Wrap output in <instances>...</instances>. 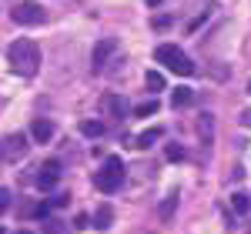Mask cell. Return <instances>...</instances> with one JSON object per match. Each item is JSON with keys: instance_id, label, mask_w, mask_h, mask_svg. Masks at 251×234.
Returning a JSON list of instances; mask_svg holds the SVG:
<instances>
[{"instance_id": "cell-1", "label": "cell", "mask_w": 251, "mask_h": 234, "mask_svg": "<svg viewBox=\"0 0 251 234\" xmlns=\"http://www.w3.org/2000/svg\"><path fill=\"white\" fill-rule=\"evenodd\" d=\"M7 60H10V70L20 77H34L40 67V47L30 37H20L7 47Z\"/></svg>"}, {"instance_id": "cell-2", "label": "cell", "mask_w": 251, "mask_h": 234, "mask_svg": "<svg viewBox=\"0 0 251 234\" xmlns=\"http://www.w3.org/2000/svg\"><path fill=\"white\" fill-rule=\"evenodd\" d=\"M154 60H157V64H164V67H168V70H174V74H181V77H191L194 70H198L191 60H188V54H184L177 44H157Z\"/></svg>"}, {"instance_id": "cell-3", "label": "cell", "mask_w": 251, "mask_h": 234, "mask_svg": "<svg viewBox=\"0 0 251 234\" xmlns=\"http://www.w3.org/2000/svg\"><path fill=\"white\" fill-rule=\"evenodd\" d=\"M94 184H97V191H104V194L121 191V187H124V161L117 154H111L104 161V167L94 174Z\"/></svg>"}, {"instance_id": "cell-4", "label": "cell", "mask_w": 251, "mask_h": 234, "mask_svg": "<svg viewBox=\"0 0 251 234\" xmlns=\"http://www.w3.org/2000/svg\"><path fill=\"white\" fill-rule=\"evenodd\" d=\"M30 151V137L27 134H7L0 137V164H17Z\"/></svg>"}, {"instance_id": "cell-5", "label": "cell", "mask_w": 251, "mask_h": 234, "mask_svg": "<svg viewBox=\"0 0 251 234\" xmlns=\"http://www.w3.org/2000/svg\"><path fill=\"white\" fill-rule=\"evenodd\" d=\"M10 17H14V23H20V27H37V23H44V7L34 3V0H24V3H17V7L10 10Z\"/></svg>"}, {"instance_id": "cell-6", "label": "cell", "mask_w": 251, "mask_h": 234, "mask_svg": "<svg viewBox=\"0 0 251 234\" xmlns=\"http://www.w3.org/2000/svg\"><path fill=\"white\" fill-rule=\"evenodd\" d=\"M60 177H64V164H60V161H44V164L37 167L34 184H37L40 191H50V187H57Z\"/></svg>"}, {"instance_id": "cell-7", "label": "cell", "mask_w": 251, "mask_h": 234, "mask_svg": "<svg viewBox=\"0 0 251 234\" xmlns=\"http://www.w3.org/2000/svg\"><path fill=\"white\" fill-rule=\"evenodd\" d=\"M117 54V40L114 37H104L100 44L94 47V54H91V60H94V70H104L107 67V60Z\"/></svg>"}, {"instance_id": "cell-8", "label": "cell", "mask_w": 251, "mask_h": 234, "mask_svg": "<svg viewBox=\"0 0 251 234\" xmlns=\"http://www.w3.org/2000/svg\"><path fill=\"white\" fill-rule=\"evenodd\" d=\"M100 111L107 117H114V120H124L127 117V100L121 97V94H104L100 97Z\"/></svg>"}, {"instance_id": "cell-9", "label": "cell", "mask_w": 251, "mask_h": 234, "mask_svg": "<svg viewBox=\"0 0 251 234\" xmlns=\"http://www.w3.org/2000/svg\"><path fill=\"white\" fill-rule=\"evenodd\" d=\"M30 137H34L37 144H47V140L54 137V124H50V120H44V117H37V120L30 124Z\"/></svg>"}, {"instance_id": "cell-10", "label": "cell", "mask_w": 251, "mask_h": 234, "mask_svg": "<svg viewBox=\"0 0 251 234\" xmlns=\"http://www.w3.org/2000/svg\"><path fill=\"white\" fill-rule=\"evenodd\" d=\"M111 224H114V208H111V204H97L94 224H91V228H97V231H107Z\"/></svg>"}, {"instance_id": "cell-11", "label": "cell", "mask_w": 251, "mask_h": 234, "mask_svg": "<svg viewBox=\"0 0 251 234\" xmlns=\"http://www.w3.org/2000/svg\"><path fill=\"white\" fill-rule=\"evenodd\" d=\"M20 217H50V204H34V201H27V204H20Z\"/></svg>"}, {"instance_id": "cell-12", "label": "cell", "mask_w": 251, "mask_h": 234, "mask_svg": "<svg viewBox=\"0 0 251 234\" xmlns=\"http://www.w3.org/2000/svg\"><path fill=\"white\" fill-rule=\"evenodd\" d=\"M174 211H177V194H168L164 201H161V204H157V217H161L164 224H168V221L174 217Z\"/></svg>"}, {"instance_id": "cell-13", "label": "cell", "mask_w": 251, "mask_h": 234, "mask_svg": "<svg viewBox=\"0 0 251 234\" xmlns=\"http://www.w3.org/2000/svg\"><path fill=\"white\" fill-rule=\"evenodd\" d=\"M191 100H194V91H191V87H177V91L171 94V107H174V111H177V107H188Z\"/></svg>"}, {"instance_id": "cell-14", "label": "cell", "mask_w": 251, "mask_h": 234, "mask_svg": "<svg viewBox=\"0 0 251 234\" xmlns=\"http://www.w3.org/2000/svg\"><path fill=\"white\" fill-rule=\"evenodd\" d=\"M161 134H164V131H161V127H151V131H144V134H137L134 147H141V151H144V147H151V144H154V140H161Z\"/></svg>"}, {"instance_id": "cell-15", "label": "cell", "mask_w": 251, "mask_h": 234, "mask_svg": "<svg viewBox=\"0 0 251 234\" xmlns=\"http://www.w3.org/2000/svg\"><path fill=\"white\" fill-rule=\"evenodd\" d=\"M231 208H234V214H248L251 211V197L245 194V191H234L231 194Z\"/></svg>"}, {"instance_id": "cell-16", "label": "cell", "mask_w": 251, "mask_h": 234, "mask_svg": "<svg viewBox=\"0 0 251 234\" xmlns=\"http://www.w3.org/2000/svg\"><path fill=\"white\" fill-rule=\"evenodd\" d=\"M44 234H71V224H64L60 217H44Z\"/></svg>"}, {"instance_id": "cell-17", "label": "cell", "mask_w": 251, "mask_h": 234, "mask_svg": "<svg viewBox=\"0 0 251 234\" xmlns=\"http://www.w3.org/2000/svg\"><path fill=\"white\" fill-rule=\"evenodd\" d=\"M161 111V104H157V97H151V100H141L134 107V117H151V114H157Z\"/></svg>"}, {"instance_id": "cell-18", "label": "cell", "mask_w": 251, "mask_h": 234, "mask_svg": "<svg viewBox=\"0 0 251 234\" xmlns=\"http://www.w3.org/2000/svg\"><path fill=\"white\" fill-rule=\"evenodd\" d=\"M80 134L84 137H104V124L100 120H80Z\"/></svg>"}, {"instance_id": "cell-19", "label": "cell", "mask_w": 251, "mask_h": 234, "mask_svg": "<svg viewBox=\"0 0 251 234\" xmlns=\"http://www.w3.org/2000/svg\"><path fill=\"white\" fill-rule=\"evenodd\" d=\"M198 131H201V137H204V144H211V137H214V120H211V114H201Z\"/></svg>"}, {"instance_id": "cell-20", "label": "cell", "mask_w": 251, "mask_h": 234, "mask_svg": "<svg viewBox=\"0 0 251 234\" xmlns=\"http://www.w3.org/2000/svg\"><path fill=\"white\" fill-rule=\"evenodd\" d=\"M144 84H148V91H164V74L161 70H148L144 74Z\"/></svg>"}, {"instance_id": "cell-21", "label": "cell", "mask_w": 251, "mask_h": 234, "mask_svg": "<svg viewBox=\"0 0 251 234\" xmlns=\"http://www.w3.org/2000/svg\"><path fill=\"white\" fill-rule=\"evenodd\" d=\"M164 157H168V161H184V147H181V144H168V147H164Z\"/></svg>"}, {"instance_id": "cell-22", "label": "cell", "mask_w": 251, "mask_h": 234, "mask_svg": "<svg viewBox=\"0 0 251 234\" xmlns=\"http://www.w3.org/2000/svg\"><path fill=\"white\" fill-rule=\"evenodd\" d=\"M204 23H208V10H204V14H198V17L188 23V34H194V30H198V27H204Z\"/></svg>"}, {"instance_id": "cell-23", "label": "cell", "mask_w": 251, "mask_h": 234, "mask_svg": "<svg viewBox=\"0 0 251 234\" xmlns=\"http://www.w3.org/2000/svg\"><path fill=\"white\" fill-rule=\"evenodd\" d=\"M67 201H71V194H54L50 197V208H67Z\"/></svg>"}, {"instance_id": "cell-24", "label": "cell", "mask_w": 251, "mask_h": 234, "mask_svg": "<svg viewBox=\"0 0 251 234\" xmlns=\"http://www.w3.org/2000/svg\"><path fill=\"white\" fill-rule=\"evenodd\" d=\"M7 208H10V191H7V187H0V214H3Z\"/></svg>"}, {"instance_id": "cell-25", "label": "cell", "mask_w": 251, "mask_h": 234, "mask_svg": "<svg viewBox=\"0 0 251 234\" xmlns=\"http://www.w3.org/2000/svg\"><path fill=\"white\" fill-rule=\"evenodd\" d=\"M74 228H77V231L91 228V217H87V214H77V217H74Z\"/></svg>"}, {"instance_id": "cell-26", "label": "cell", "mask_w": 251, "mask_h": 234, "mask_svg": "<svg viewBox=\"0 0 251 234\" xmlns=\"http://www.w3.org/2000/svg\"><path fill=\"white\" fill-rule=\"evenodd\" d=\"M164 27H171V17H168V14L154 17V30H164Z\"/></svg>"}, {"instance_id": "cell-27", "label": "cell", "mask_w": 251, "mask_h": 234, "mask_svg": "<svg viewBox=\"0 0 251 234\" xmlns=\"http://www.w3.org/2000/svg\"><path fill=\"white\" fill-rule=\"evenodd\" d=\"M144 3H148V7H157V3H161V0H144Z\"/></svg>"}, {"instance_id": "cell-28", "label": "cell", "mask_w": 251, "mask_h": 234, "mask_svg": "<svg viewBox=\"0 0 251 234\" xmlns=\"http://www.w3.org/2000/svg\"><path fill=\"white\" fill-rule=\"evenodd\" d=\"M17 234H30V231H17Z\"/></svg>"}, {"instance_id": "cell-29", "label": "cell", "mask_w": 251, "mask_h": 234, "mask_svg": "<svg viewBox=\"0 0 251 234\" xmlns=\"http://www.w3.org/2000/svg\"><path fill=\"white\" fill-rule=\"evenodd\" d=\"M0 234H7V231H3V228H0Z\"/></svg>"}]
</instances>
